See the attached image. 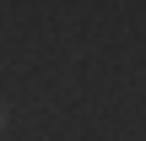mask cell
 Segmentation results:
<instances>
[{
  "instance_id": "obj_1",
  "label": "cell",
  "mask_w": 146,
  "mask_h": 141,
  "mask_svg": "<svg viewBox=\"0 0 146 141\" xmlns=\"http://www.w3.org/2000/svg\"><path fill=\"white\" fill-rule=\"evenodd\" d=\"M5 125H11V109H5V103H0V130H5Z\"/></svg>"
}]
</instances>
